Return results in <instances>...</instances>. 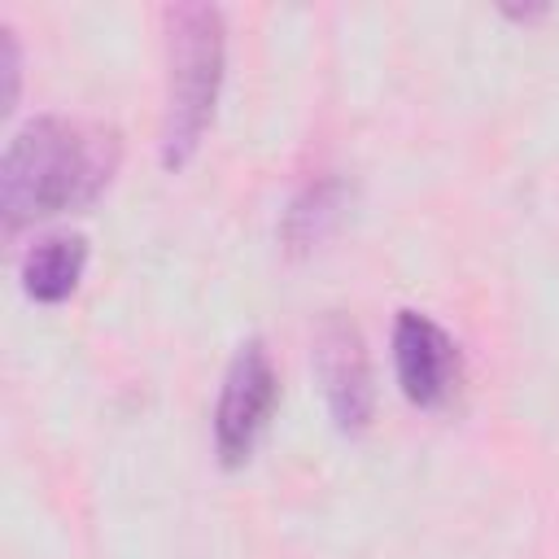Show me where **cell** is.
<instances>
[{
	"mask_svg": "<svg viewBox=\"0 0 559 559\" xmlns=\"http://www.w3.org/2000/svg\"><path fill=\"white\" fill-rule=\"evenodd\" d=\"M4 39V79H9V96H4V109H13V100H17V83H22V52H17V39H13V31L4 26L0 31Z\"/></svg>",
	"mask_w": 559,
	"mask_h": 559,
	"instance_id": "ba28073f",
	"label": "cell"
},
{
	"mask_svg": "<svg viewBox=\"0 0 559 559\" xmlns=\"http://www.w3.org/2000/svg\"><path fill=\"white\" fill-rule=\"evenodd\" d=\"M341 210H345V183H341L336 175L310 179V183L288 201V210H284V223H280L284 245H288L293 253L314 249V245L336 227Z\"/></svg>",
	"mask_w": 559,
	"mask_h": 559,
	"instance_id": "52a82bcc",
	"label": "cell"
},
{
	"mask_svg": "<svg viewBox=\"0 0 559 559\" xmlns=\"http://www.w3.org/2000/svg\"><path fill=\"white\" fill-rule=\"evenodd\" d=\"M118 131L61 114H35L13 131L0 162L4 231L92 205L118 170Z\"/></svg>",
	"mask_w": 559,
	"mask_h": 559,
	"instance_id": "6da1fadb",
	"label": "cell"
},
{
	"mask_svg": "<svg viewBox=\"0 0 559 559\" xmlns=\"http://www.w3.org/2000/svg\"><path fill=\"white\" fill-rule=\"evenodd\" d=\"M314 376L328 402V415L341 432H362L376 411V384H371V358L362 345V332L349 314L332 310L314 328Z\"/></svg>",
	"mask_w": 559,
	"mask_h": 559,
	"instance_id": "277c9868",
	"label": "cell"
},
{
	"mask_svg": "<svg viewBox=\"0 0 559 559\" xmlns=\"http://www.w3.org/2000/svg\"><path fill=\"white\" fill-rule=\"evenodd\" d=\"M166 35V100H162V166L183 170L218 109L227 74V22L218 4H170L162 13Z\"/></svg>",
	"mask_w": 559,
	"mask_h": 559,
	"instance_id": "7a4b0ae2",
	"label": "cell"
},
{
	"mask_svg": "<svg viewBox=\"0 0 559 559\" xmlns=\"http://www.w3.org/2000/svg\"><path fill=\"white\" fill-rule=\"evenodd\" d=\"M87 271V240L79 231H48L17 258V284L39 306H61L74 297Z\"/></svg>",
	"mask_w": 559,
	"mask_h": 559,
	"instance_id": "8992f818",
	"label": "cell"
},
{
	"mask_svg": "<svg viewBox=\"0 0 559 559\" xmlns=\"http://www.w3.org/2000/svg\"><path fill=\"white\" fill-rule=\"evenodd\" d=\"M275 402H280V371L266 345L253 336L231 354L214 402V454L223 467H240L253 454L258 437L275 415Z\"/></svg>",
	"mask_w": 559,
	"mask_h": 559,
	"instance_id": "3957f363",
	"label": "cell"
},
{
	"mask_svg": "<svg viewBox=\"0 0 559 559\" xmlns=\"http://www.w3.org/2000/svg\"><path fill=\"white\" fill-rule=\"evenodd\" d=\"M393 371H397V389L411 406L437 411L459 389L463 354H459L454 336L432 314L397 310V319H393Z\"/></svg>",
	"mask_w": 559,
	"mask_h": 559,
	"instance_id": "5b68a950",
	"label": "cell"
}]
</instances>
